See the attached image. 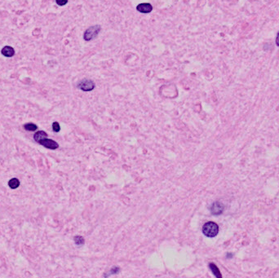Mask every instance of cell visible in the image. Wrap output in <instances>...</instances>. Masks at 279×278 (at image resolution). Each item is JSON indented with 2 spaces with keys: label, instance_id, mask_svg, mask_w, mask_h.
I'll use <instances>...</instances> for the list:
<instances>
[{
  "label": "cell",
  "instance_id": "6da1fadb",
  "mask_svg": "<svg viewBox=\"0 0 279 278\" xmlns=\"http://www.w3.org/2000/svg\"><path fill=\"white\" fill-rule=\"evenodd\" d=\"M203 232L207 238H215L219 232V227L214 222H207L203 227Z\"/></svg>",
  "mask_w": 279,
  "mask_h": 278
},
{
  "label": "cell",
  "instance_id": "7a4b0ae2",
  "mask_svg": "<svg viewBox=\"0 0 279 278\" xmlns=\"http://www.w3.org/2000/svg\"><path fill=\"white\" fill-rule=\"evenodd\" d=\"M100 31V25H94L91 26L87 29L83 34V38L85 41H91L93 38H95L98 35V34Z\"/></svg>",
  "mask_w": 279,
  "mask_h": 278
},
{
  "label": "cell",
  "instance_id": "3957f363",
  "mask_svg": "<svg viewBox=\"0 0 279 278\" xmlns=\"http://www.w3.org/2000/svg\"><path fill=\"white\" fill-rule=\"evenodd\" d=\"M78 87L83 92H91L95 88V83L90 79H83L78 84Z\"/></svg>",
  "mask_w": 279,
  "mask_h": 278
},
{
  "label": "cell",
  "instance_id": "277c9868",
  "mask_svg": "<svg viewBox=\"0 0 279 278\" xmlns=\"http://www.w3.org/2000/svg\"><path fill=\"white\" fill-rule=\"evenodd\" d=\"M40 144H42L43 146H44L45 148L50 149H57V148H59V144L58 143H57L56 141H52V140H49V139H44L43 141H41L39 142Z\"/></svg>",
  "mask_w": 279,
  "mask_h": 278
},
{
  "label": "cell",
  "instance_id": "5b68a950",
  "mask_svg": "<svg viewBox=\"0 0 279 278\" xmlns=\"http://www.w3.org/2000/svg\"><path fill=\"white\" fill-rule=\"evenodd\" d=\"M137 11L141 12V13H149V12H151L153 11V6L150 4V3H141V4H139L137 6Z\"/></svg>",
  "mask_w": 279,
  "mask_h": 278
},
{
  "label": "cell",
  "instance_id": "8992f818",
  "mask_svg": "<svg viewBox=\"0 0 279 278\" xmlns=\"http://www.w3.org/2000/svg\"><path fill=\"white\" fill-rule=\"evenodd\" d=\"M223 211H224V205L220 202H215L211 205V213L215 215H220L223 212Z\"/></svg>",
  "mask_w": 279,
  "mask_h": 278
},
{
  "label": "cell",
  "instance_id": "52a82bcc",
  "mask_svg": "<svg viewBox=\"0 0 279 278\" xmlns=\"http://www.w3.org/2000/svg\"><path fill=\"white\" fill-rule=\"evenodd\" d=\"M1 53L6 57H13L14 54H15V51H14V49L11 47L6 46L2 49Z\"/></svg>",
  "mask_w": 279,
  "mask_h": 278
},
{
  "label": "cell",
  "instance_id": "ba28073f",
  "mask_svg": "<svg viewBox=\"0 0 279 278\" xmlns=\"http://www.w3.org/2000/svg\"><path fill=\"white\" fill-rule=\"evenodd\" d=\"M47 138V134L45 131H38V132H36L34 135V141L36 142H38L39 144L41 141H43L44 139H46Z\"/></svg>",
  "mask_w": 279,
  "mask_h": 278
},
{
  "label": "cell",
  "instance_id": "9c48e42d",
  "mask_svg": "<svg viewBox=\"0 0 279 278\" xmlns=\"http://www.w3.org/2000/svg\"><path fill=\"white\" fill-rule=\"evenodd\" d=\"M209 267H210V268H211V272L213 273V274H214L216 277H218V278L222 277V276H221V274H220V272H219V268L216 267V265L211 263L209 264Z\"/></svg>",
  "mask_w": 279,
  "mask_h": 278
},
{
  "label": "cell",
  "instance_id": "30bf717a",
  "mask_svg": "<svg viewBox=\"0 0 279 278\" xmlns=\"http://www.w3.org/2000/svg\"><path fill=\"white\" fill-rule=\"evenodd\" d=\"M19 185H20V181L18 179H16V178L11 179H10L9 182H8V186L10 187V188L12 189H17V188L19 187Z\"/></svg>",
  "mask_w": 279,
  "mask_h": 278
},
{
  "label": "cell",
  "instance_id": "8fae6325",
  "mask_svg": "<svg viewBox=\"0 0 279 278\" xmlns=\"http://www.w3.org/2000/svg\"><path fill=\"white\" fill-rule=\"evenodd\" d=\"M24 128L29 131H34L37 130L38 127L35 124H33V123H27V124L24 125Z\"/></svg>",
  "mask_w": 279,
  "mask_h": 278
},
{
  "label": "cell",
  "instance_id": "7c38bea8",
  "mask_svg": "<svg viewBox=\"0 0 279 278\" xmlns=\"http://www.w3.org/2000/svg\"><path fill=\"white\" fill-rule=\"evenodd\" d=\"M74 242L77 246H82L84 244V238L81 236H76L74 238Z\"/></svg>",
  "mask_w": 279,
  "mask_h": 278
},
{
  "label": "cell",
  "instance_id": "4fadbf2b",
  "mask_svg": "<svg viewBox=\"0 0 279 278\" xmlns=\"http://www.w3.org/2000/svg\"><path fill=\"white\" fill-rule=\"evenodd\" d=\"M52 128H53V131H54L55 132H59L60 131V127L59 123L57 122V121H55L52 123Z\"/></svg>",
  "mask_w": 279,
  "mask_h": 278
},
{
  "label": "cell",
  "instance_id": "5bb4252c",
  "mask_svg": "<svg viewBox=\"0 0 279 278\" xmlns=\"http://www.w3.org/2000/svg\"><path fill=\"white\" fill-rule=\"evenodd\" d=\"M118 272H119V268H118V267H114L113 269H111V270H110V273H109V274H108L107 276L112 275V274H116V273H118Z\"/></svg>",
  "mask_w": 279,
  "mask_h": 278
},
{
  "label": "cell",
  "instance_id": "9a60e30c",
  "mask_svg": "<svg viewBox=\"0 0 279 278\" xmlns=\"http://www.w3.org/2000/svg\"><path fill=\"white\" fill-rule=\"evenodd\" d=\"M68 3V0H57V3L59 6H64Z\"/></svg>",
  "mask_w": 279,
  "mask_h": 278
},
{
  "label": "cell",
  "instance_id": "2e32d148",
  "mask_svg": "<svg viewBox=\"0 0 279 278\" xmlns=\"http://www.w3.org/2000/svg\"><path fill=\"white\" fill-rule=\"evenodd\" d=\"M276 44H277V46H278V47H279V32L277 33V38H276Z\"/></svg>",
  "mask_w": 279,
  "mask_h": 278
}]
</instances>
